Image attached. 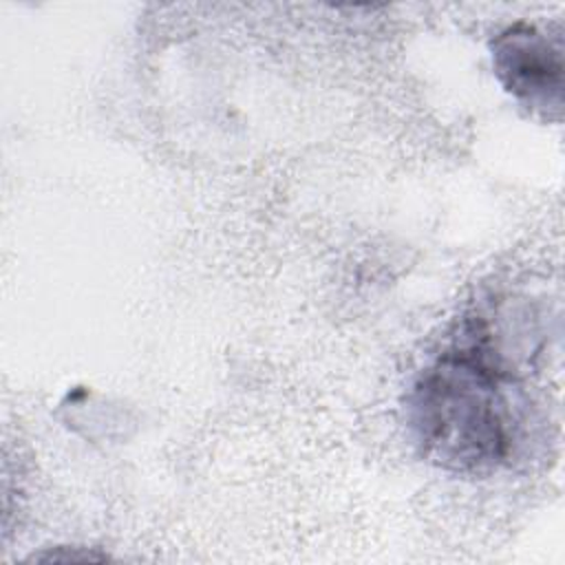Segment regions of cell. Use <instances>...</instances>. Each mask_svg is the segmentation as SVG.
Here are the masks:
<instances>
[{
	"instance_id": "cell-1",
	"label": "cell",
	"mask_w": 565,
	"mask_h": 565,
	"mask_svg": "<svg viewBox=\"0 0 565 565\" xmlns=\"http://www.w3.org/2000/svg\"><path fill=\"white\" fill-rule=\"evenodd\" d=\"M527 397L483 316L468 318L415 380L406 411L422 452L437 466L486 475L523 446Z\"/></svg>"
},
{
	"instance_id": "cell-2",
	"label": "cell",
	"mask_w": 565,
	"mask_h": 565,
	"mask_svg": "<svg viewBox=\"0 0 565 565\" xmlns=\"http://www.w3.org/2000/svg\"><path fill=\"white\" fill-rule=\"evenodd\" d=\"M492 68L501 86L527 110L545 119L563 117V49L539 26L516 22L490 42Z\"/></svg>"
}]
</instances>
